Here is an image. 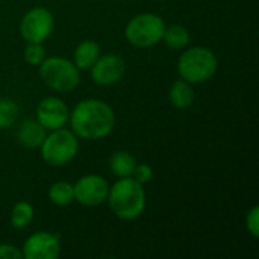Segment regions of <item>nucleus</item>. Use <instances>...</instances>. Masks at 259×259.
I'll list each match as a JSON object with an SVG mask.
<instances>
[{"instance_id":"7ed1b4c3","label":"nucleus","mask_w":259,"mask_h":259,"mask_svg":"<svg viewBox=\"0 0 259 259\" xmlns=\"http://www.w3.org/2000/svg\"><path fill=\"white\" fill-rule=\"evenodd\" d=\"M219 67L215 55L206 47H193L188 49L178 62L179 74L188 83H202L209 80Z\"/></svg>"},{"instance_id":"ddd939ff","label":"nucleus","mask_w":259,"mask_h":259,"mask_svg":"<svg viewBox=\"0 0 259 259\" xmlns=\"http://www.w3.org/2000/svg\"><path fill=\"white\" fill-rule=\"evenodd\" d=\"M100 56V49L94 41H82L74 52V65L80 70L91 68Z\"/></svg>"},{"instance_id":"2eb2a0df","label":"nucleus","mask_w":259,"mask_h":259,"mask_svg":"<svg viewBox=\"0 0 259 259\" xmlns=\"http://www.w3.org/2000/svg\"><path fill=\"white\" fill-rule=\"evenodd\" d=\"M170 102L175 108L184 109L194 102V91L187 80H178L170 90Z\"/></svg>"},{"instance_id":"5701e85b","label":"nucleus","mask_w":259,"mask_h":259,"mask_svg":"<svg viewBox=\"0 0 259 259\" xmlns=\"http://www.w3.org/2000/svg\"><path fill=\"white\" fill-rule=\"evenodd\" d=\"M0 259H23V252L11 244L0 246Z\"/></svg>"},{"instance_id":"1a4fd4ad","label":"nucleus","mask_w":259,"mask_h":259,"mask_svg":"<svg viewBox=\"0 0 259 259\" xmlns=\"http://www.w3.org/2000/svg\"><path fill=\"white\" fill-rule=\"evenodd\" d=\"M61 252L59 237L50 232H36L29 237L23 247V258L56 259Z\"/></svg>"},{"instance_id":"4468645a","label":"nucleus","mask_w":259,"mask_h":259,"mask_svg":"<svg viewBox=\"0 0 259 259\" xmlns=\"http://www.w3.org/2000/svg\"><path fill=\"white\" fill-rule=\"evenodd\" d=\"M109 167H111V171L115 176L129 178V176H132V173H134V170L137 167V159L131 153L121 150V152H117V153H114L111 156Z\"/></svg>"},{"instance_id":"f03ea898","label":"nucleus","mask_w":259,"mask_h":259,"mask_svg":"<svg viewBox=\"0 0 259 259\" xmlns=\"http://www.w3.org/2000/svg\"><path fill=\"white\" fill-rule=\"evenodd\" d=\"M111 211L121 220H134L140 217L146 208V193L140 182L134 178H121L108 191Z\"/></svg>"},{"instance_id":"39448f33","label":"nucleus","mask_w":259,"mask_h":259,"mask_svg":"<svg viewBox=\"0 0 259 259\" xmlns=\"http://www.w3.org/2000/svg\"><path fill=\"white\" fill-rule=\"evenodd\" d=\"M41 147L42 159L53 167L68 164L77 155V138L67 129H55L49 137L44 138Z\"/></svg>"},{"instance_id":"20e7f679","label":"nucleus","mask_w":259,"mask_h":259,"mask_svg":"<svg viewBox=\"0 0 259 259\" xmlns=\"http://www.w3.org/2000/svg\"><path fill=\"white\" fill-rule=\"evenodd\" d=\"M39 76L47 87L59 93H70L80 82L79 68L59 56L44 59L39 64Z\"/></svg>"},{"instance_id":"aec40b11","label":"nucleus","mask_w":259,"mask_h":259,"mask_svg":"<svg viewBox=\"0 0 259 259\" xmlns=\"http://www.w3.org/2000/svg\"><path fill=\"white\" fill-rule=\"evenodd\" d=\"M46 52L41 42H29L24 49V61L30 65H39L44 61Z\"/></svg>"},{"instance_id":"f3484780","label":"nucleus","mask_w":259,"mask_h":259,"mask_svg":"<svg viewBox=\"0 0 259 259\" xmlns=\"http://www.w3.org/2000/svg\"><path fill=\"white\" fill-rule=\"evenodd\" d=\"M49 199L52 203L58 206H65L74 200V190L73 185L68 182H56L49 190Z\"/></svg>"},{"instance_id":"f257e3e1","label":"nucleus","mask_w":259,"mask_h":259,"mask_svg":"<svg viewBox=\"0 0 259 259\" xmlns=\"http://www.w3.org/2000/svg\"><path fill=\"white\" fill-rule=\"evenodd\" d=\"M73 132L85 140H102L108 137L115 124V115L109 105L97 99L82 100L73 111Z\"/></svg>"},{"instance_id":"6e6552de","label":"nucleus","mask_w":259,"mask_h":259,"mask_svg":"<svg viewBox=\"0 0 259 259\" xmlns=\"http://www.w3.org/2000/svg\"><path fill=\"white\" fill-rule=\"evenodd\" d=\"M74 190V199L83 205V206H97L103 203L108 197V182L97 176V175H88L77 181L76 185H73Z\"/></svg>"},{"instance_id":"9d476101","label":"nucleus","mask_w":259,"mask_h":259,"mask_svg":"<svg viewBox=\"0 0 259 259\" xmlns=\"http://www.w3.org/2000/svg\"><path fill=\"white\" fill-rule=\"evenodd\" d=\"M68 118L67 105L58 97H47L39 102L36 108V120L44 129H59Z\"/></svg>"},{"instance_id":"a211bd4d","label":"nucleus","mask_w":259,"mask_h":259,"mask_svg":"<svg viewBox=\"0 0 259 259\" xmlns=\"http://www.w3.org/2000/svg\"><path fill=\"white\" fill-rule=\"evenodd\" d=\"M33 217V208L27 202H18L11 214V223L15 229H23L26 228Z\"/></svg>"},{"instance_id":"9b49d317","label":"nucleus","mask_w":259,"mask_h":259,"mask_svg":"<svg viewBox=\"0 0 259 259\" xmlns=\"http://www.w3.org/2000/svg\"><path fill=\"white\" fill-rule=\"evenodd\" d=\"M126 65L118 55H103L99 56L96 64L91 67L93 79L99 85H112L118 82L124 74Z\"/></svg>"},{"instance_id":"423d86ee","label":"nucleus","mask_w":259,"mask_h":259,"mask_svg":"<svg viewBox=\"0 0 259 259\" xmlns=\"http://www.w3.org/2000/svg\"><path fill=\"white\" fill-rule=\"evenodd\" d=\"M165 24L156 14H140L134 17L126 26L124 35L132 46L152 47L162 39Z\"/></svg>"},{"instance_id":"412c9836","label":"nucleus","mask_w":259,"mask_h":259,"mask_svg":"<svg viewBox=\"0 0 259 259\" xmlns=\"http://www.w3.org/2000/svg\"><path fill=\"white\" fill-rule=\"evenodd\" d=\"M132 176H134V179H135L137 182H140V184L143 185V184H147V182L152 179L153 170H152V167H149L147 164H140V165L137 164V167H135Z\"/></svg>"},{"instance_id":"4be33fe9","label":"nucleus","mask_w":259,"mask_h":259,"mask_svg":"<svg viewBox=\"0 0 259 259\" xmlns=\"http://www.w3.org/2000/svg\"><path fill=\"white\" fill-rule=\"evenodd\" d=\"M247 229H249V232L255 237V238H258L259 237V206H253L252 209H250V212L247 214Z\"/></svg>"},{"instance_id":"f8f14e48","label":"nucleus","mask_w":259,"mask_h":259,"mask_svg":"<svg viewBox=\"0 0 259 259\" xmlns=\"http://www.w3.org/2000/svg\"><path fill=\"white\" fill-rule=\"evenodd\" d=\"M18 141L29 149H36L42 144L46 138V129L41 126L38 120H26L17 134Z\"/></svg>"},{"instance_id":"dca6fc26","label":"nucleus","mask_w":259,"mask_h":259,"mask_svg":"<svg viewBox=\"0 0 259 259\" xmlns=\"http://www.w3.org/2000/svg\"><path fill=\"white\" fill-rule=\"evenodd\" d=\"M165 44L170 47V49H184L188 42H190V33L188 30L181 26V24H173L170 27H167L164 30V35H162Z\"/></svg>"},{"instance_id":"0eeeda50","label":"nucleus","mask_w":259,"mask_h":259,"mask_svg":"<svg viewBox=\"0 0 259 259\" xmlns=\"http://www.w3.org/2000/svg\"><path fill=\"white\" fill-rule=\"evenodd\" d=\"M53 30V17L44 8L30 9L21 20L20 32L27 42H42Z\"/></svg>"},{"instance_id":"6ab92c4d","label":"nucleus","mask_w":259,"mask_h":259,"mask_svg":"<svg viewBox=\"0 0 259 259\" xmlns=\"http://www.w3.org/2000/svg\"><path fill=\"white\" fill-rule=\"evenodd\" d=\"M18 115V106L11 99H0V129L14 124Z\"/></svg>"}]
</instances>
